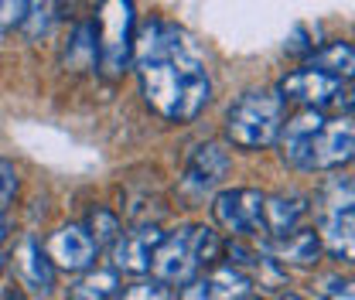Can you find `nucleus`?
<instances>
[{
    "label": "nucleus",
    "instance_id": "nucleus-2",
    "mask_svg": "<svg viewBox=\"0 0 355 300\" xmlns=\"http://www.w3.org/2000/svg\"><path fill=\"white\" fill-rule=\"evenodd\" d=\"M287 103L277 89H250L225 113V136L243 150H263L277 143Z\"/></svg>",
    "mask_w": 355,
    "mask_h": 300
},
{
    "label": "nucleus",
    "instance_id": "nucleus-11",
    "mask_svg": "<svg viewBox=\"0 0 355 300\" xmlns=\"http://www.w3.org/2000/svg\"><path fill=\"white\" fill-rule=\"evenodd\" d=\"M14 270L21 276V283L35 294H51L55 290V263L42 246V239L35 236H21L14 246Z\"/></svg>",
    "mask_w": 355,
    "mask_h": 300
},
{
    "label": "nucleus",
    "instance_id": "nucleus-25",
    "mask_svg": "<svg viewBox=\"0 0 355 300\" xmlns=\"http://www.w3.org/2000/svg\"><path fill=\"white\" fill-rule=\"evenodd\" d=\"M48 24H51V3H31V7H28V17H24V24H21V31L35 42L38 35L48 31Z\"/></svg>",
    "mask_w": 355,
    "mask_h": 300
},
{
    "label": "nucleus",
    "instance_id": "nucleus-18",
    "mask_svg": "<svg viewBox=\"0 0 355 300\" xmlns=\"http://www.w3.org/2000/svg\"><path fill=\"white\" fill-rule=\"evenodd\" d=\"M116 297H120V273L116 270H89L69 287V300H116Z\"/></svg>",
    "mask_w": 355,
    "mask_h": 300
},
{
    "label": "nucleus",
    "instance_id": "nucleus-22",
    "mask_svg": "<svg viewBox=\"0 0 355 300\" xmlns=\"http://www.w3.org/2000/svg\"><path fill=\"white\" fill-rule=\"evenodd\" d=\"M222 253L229 256V266H236V270H250V266H260L263 256L253 249V246H246V239H229V242H222Z\"/></svg>",
    "mask_w": 355,
    "mask_h": 300
},
{
    "label": "nucleus",
    "instance_id": "nucleus-16",
    "mask_svg": "<svg viewBox=\"0 0 355 300\" xmlns=\"http://www.w3.org/2000/svg\"><path fill=\"white\" fill-rule=\"evenodd\" d=\"M103 55V38H99V24L96 21H79L65 42V51H62V65L72 69V72H89L96 69Z\"/></svg>",
    "mask_w": 355,
    "mask_h": 300
},
{
    "label": "nucleus",
    "instance_id": "nucleus-12",
    "mask_svg": "<svg viewBox=\"0 0 355 300\" xmlns=\"http://www.w3.org/2000/svg\"><path fill=\"white\" fill-rule=\"evenodd\" d=\"M321 232H314V229H297V232H291V236H284V239H263V246H260V253L263 259L270 263H284V266H314L318 256H321Z\"/></svg>",
    "mask_w": 355,
    "mask_h": 300
},
{
    "label": "nucleus",
    "instance_id": "nucleus-8",
    "mask_svg": "<svg viewBox=\"0 0 355 300\" xmlns=\"http://www.w3.org/2000/svg\"><path fill=\"white\" fill-rule=\"evenodd\" d=\"M164 242V232L157 225H137L130 232L120 236L113 246V270L130 273V276H147L154 270V253Z\"/></svg>",
    "mask_w": 355,
    "mask_h": 300
},
{
    "label": "nucleus",
    "instance_id": "nucleus-1",
    "mask_svg": "<svg viewBox=\"0 0 355 300\" xmlns=\"http://www.w3.org/2000/svg\"><path fill=\"white\" fill-rule=\"evenodd\" d=\"M133 65L147 106L171 123L195 120L212 99L209 69L198 48L171 21L144 24L133 42Z\"/></svg>",
    "mask_w": 355,
    "mask_h": 300
},
{
    "label": "nucleus",
    "instance_id": "nucleus-13",
    "mask_svg": "<svg viewBox=\"0 0 355 300\" xmlns=\"http://www.w3.org/2000/svg\"><path fill=\"white\" fill-rule=\"evenodd\" d=\"M324 113L321 109H301L297 116H291L284 127H280V136H277V147H280V157L291 164V168H297V161H301V154L308 150V143L314 140V133L324 127Z\"/></svg>",
    "mask_w": 355,
    "mask_h": 300
},
{
    "label": "nucleus",
    "instance_id": "nucleus-7",
    "mask_svg": "<svg viewBox=\"0 0 355 300\" xmlns=\"http://www.w3.org/2000/svg\"><path fill=\"white\" fill-rule=\"evenodd\" d=\"M44 249H48V256H51V263L58 270H69V273H89L92 263H96V253H99V246L89 236V229L76 225V222H69L58 232H51Z\"/></svg>",
    "mask_w": 355,
    "mask_h": 300
},
{
    "label": "nucleus",
    "instance_id": "nucleus-4",
    "mask_svg": "<svg viewBox=\"0 0 355 300\" xmlns=\"http://www.w3.org/2000/svg\"><path fill=\"white\" fill-rule=\"evenodd\" d=\"M355 161V120L352 116H338V120H324V127L314 133L308 150L301 154L297 168L301 171H335Z\"/></svg>",
    "mask_w": 355,
    "mask_h": 300
},
{
    "label": "nucleus",
    "instance_id": "nucleus-10",
    "mask_svg": "<svg viewBox=\"0 0 355 300\" xmlns=\"http://www.w3.org/2000/svg\"><path fill=\"white\" fill-rule=\"evenodd\" d=\"M253 297L250 273L236 266H216L202 276H195L188 287H181L178 300H246Z\"/></svg>",
    "mask_w": 355,
    "mask_h": 300
},
{
    "label": "nucleus",
    "instance_id": "nucleus-28",
    "mask_svg": "<svg viewBox=\"0 0 355 300\" xmlns=\"http://www.w3.org/2000/svg\"><path fill=\"white\" fill-rule=\"evenodd\" d=\"M14 232V225H10V218L7 215H0V242H7V236Z\"/></svg>",
    "mask_w": 355,
    "mask_h": 300
},
{
    "label": "nucleus",
    "instance_id": "nucleus-29",
    "mask_svg": "<svg viewBox=\"0 0 355 300\" xmlns=\"http://www.w3.org/2000/svg\"><path fill=\"white\" fill-rule=\"evenodd\" d=\"M345 103H349V109L355 113V79H352V89H349V96H345Z\"/></svg>",
    "mask_w": 355,
    "mask_h": 300
},
{
    "label": "nucleus",
    "instance_id": "nucleus-27",
    "mask_svg": "<svg viewBox=\"0 0 355 300\" xmlns=\"http://www.w3.org/2000/svg\"><path fill=\"white\" fill-rule=\"evenodd\" d=\"M328 195H335L328 202V212H335V209H355V177L328 184Z\"/></svg>",
    "mask_w": 355,
    "mask_h": 300
},
{
    "label": "nucleus",
    "instance_id": "nucleus-19",
    "mask_svg": "<svg viewBox=\"0 0 355 300\" xmlns=\"http://www.w3.org/2000/svg\"><path fill=\"white\" fill-rule=\"evenodd\" d=\"M89 236L96 239V246H116L120 242V236H123V222H120V215L110 212V209H103V205H96L92 212H89Z\"/></svg>",
    "mask_w": 355,
    "mask_h": 300
},
{
    "label": "nucleus",
    "instance_id": "nucleus-31",
    "mask_svg": "<svg viewBox=\"0 0 355 300\" xmlns=\"http://www.w3.org/2000/svg\"><path fill=\"white\" fill-rule=\"evenodd\" d=\"M0 273H3V256H0Z\"/></svg>",
    "mask_w": 355,
    "mask_h": 300
},
{
    "label": "nucleus",
    "instance_id": "nucleus-14",
    "mask_svg": "<svg viewBox=\"0 0 355 300\" xmlns=\"http://www.w3.org/2000/svg\"><path fill=\"white\" fill-rule=\"evenodd\" d=\"M304 215H308V198H301V195H266L263 205L266 239H284V236L297 232Z\"/></svg>",
    "mask_w": 355,
    "mask_h": 300
},
{
    "label": "nucleus",
    "instance_id": "nucleus-17",
    "mask_svg": "<svg viewBox=\"0 0 355 300\" xmlns=\"http://www.w3.org/2000/svg\"><path fill=\"white\" fill-rule=\"evenodd\" d=\"M304 69H314V72H324L338 82L345 79H355V48L349 42H331L324 48H318L314 55L308 58Z\"/></svg>",
    "mask_w": 355,
    "mask_h": 300
},
{
    "label": "nucleus",
    "instance_id": "nucleus-32",
    "mask_svg": "<svg viewBox=\"0 0 355 300\" xmlns=\"http://www.w3.org/2000/svg\"><path fill=\"white\" fill-rule=\"evenodd\" d=\"M246 300H260V297H246Z\"/></svg>",
    "mask_w": 355,
    "mask_h": 300
},
{
    "label": "nucleus",
    "instance_id": "nucleus-20",
    "mask_svg": "<svg viewBox=\"0 0 355 300\" xmlns=\"http://www.w3.org/2000/svg\"><path fill=\"white\" fill-rule=\"evenodd\" d=\"M191 246H195L198 266L219 259V253H222V239H219V232H216L212 225H191Z\"/></svg>",
    "mask_w": 355,
    "mask_h": 300
},
{
    "label": "nucleus",
    "instance_id": "nucleus-21",
    "mask_svg": "<svg viewBox=\"0 0 355 300\" xmlns=\"http://www.w3.org/2000/svg\"><path fill=\"white\" fill-rule=\"evenodd\" d=\"M116 300H171V287L150 276V280H137L127 290H120Z\"/></svg>",
    "mask_w": 355,
    "mask_h": 300
},
{
    "label": "nucleus",
    "instance_id": "nucleus-26",
    "mask_svg": "<svg viewBox=\"0 0 355 300\" xmlns=\"http://www.w3.org/2000/svg\"><path fill=\"white\" fill-rule=\"evenodd\" d=\"M28 7L31 3H24V0H0V31L21 28L24 17H28Z\"/></svg>",
    "mask_w": 355,
    "mask_h": 300
},
{
    "label": "nucleus",
    "instance_id": "nucleus-9",
    "mask_svg": "<svg viewBox=\"0 0 355 300\" xmlns=\"http://www.w3.org/2000/svg\"><path fill=\"white\" fill-rule=\"evenodd\" d=\"M280 99L284 103H297L304 109H321L328 103H335L338 96H345V86L324 72H314V69H297L291 76L280 79Z\"/></svg>",
    "mask_w": 355,
    "mask_h": 300
},
{
    "label": "nucleus",
    "instance_id": "nucleus-30",
    "mask_svg": "<svg viewBox=\"0 0 355 300\" xmlns=\"http://www.w3.org/2000/svg\"><path fill=\"white\" fill-rule=\"evenodd\" d=\"M280 300H304V297H301V294H291V290H287V294H284Z\"/></svg>",
    "mask_w": 355,
    "mask_h": 300
},
{
    "label": "nucleus",
    "instance_id": "nucleus-24",
    "mask_svg": "<svg viewBox=\"0 0 355 300\" xmlns=\"http://www.w3.org/2000/svg\"><path fill=\"white\" fill-rule=\"evenodd\" d=\"M318 297L321 300H355V276H321V287H318Z\"/></svg>",
    "mask_w": 355,
    "mask_h": 300
},
{
    "label": "nucleus",
    "instance_id": "nucleus-15",
    "mask_svg": "<svg viewBox=\"0 0 355 300\" xmlns=\"http://www.w3.org/2000/svg\"><path fill=\"white\" fill-rule=\"evenodd\" d=\"M321 246L342 263H355V209H335L321 218Z\"/></svg>",
    "mask_w": 355,
    "mask_h": 300
},
{
    "label": "nucleus",
    "instance_id": "nucleus-5",
    "mask_svg": "<svg viewBox=\"0 0 355 300\" xmlns=\"http://www.w3.org/2000/svg\"><path fill=\"white\" fill-rule=\"evenodd\" d=\"M202 266H198V259H195V246H191V225H181L175 232H168L164 236V242L157 246V253H154V280H161V283H191L195 280V273H198Z\"/></svg>",
    "mask_w": 355,
    "mask_h": 300
},
{
    "label": "nucleus",
    "instance_id": "nucleus-3",
    "mask_svg": "<svg viewBox=\"0 0 355 300\" xmlns=\"http://www.w3.org/2000/svg\"><path fill=\"white\" fill-rule=\"evenodd\" d=\"M263 205L266 195L257 188H225L212 202V215L232 239H253V236L266 239Z\"/></svg>",
    "mask_w": 355,
    "mask_h": 300
},
{
    "label": "nucleus",
    "instance_id": "nucleus-6",
    "mask_svg": "<svg viewBox=\"0 0 355 300\" xmlns=\"http://www.w3.org/2000/svg\"><path fill=\"white\" fill-rule=\"evenodd\" d=\"M229 171H232V157H229V150L222 143H216V140L198 143L188 154V164H184V174H181V188L191 191V195H205V191L219 188Z\"/></svg>",
    "mask_w": 355,
    "mask_h": 300
},
{
    "label": "nucleus",
    "instance_id": "nucleus-23",
    "mask_svg": "<svg viewBox=\"0 0 355 300\" xmlns=\"http://www.w3.org/2000/svg\"><path fill=\"white\" fill-rule=\"evenodd\" d=\"M17 191H21L17 168H14L7 157H0V215H7V209H10L14 198H17Z\"/></svg>",
    "mask_w": 355,
    "mask_h": 300
}]
</instances>
